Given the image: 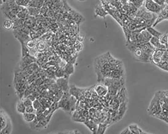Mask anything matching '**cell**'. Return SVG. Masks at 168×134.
Listing matches in <instances>:
<instances>
[{"label": "cell", "mask_w": 168, "mask_h": 134, "mask_svg": "<svg viewBox=\"0 0 168 134\" xmlns=\"http://www.w3.org/2000/svg\"><path fill=\"white\" fill-rule=\"evenodd\" d=\"M27 98H28L31 100L32 102H33V101H34L35 100V98L32 95H31L29 96Z\"/></svg>", "instance_id": "40"}, {"label": "cell", "mask_w": 168, "mask_h": 134, "mask_svg": "<svg viewBox=\"0 0 168 134\" xmlns=\"http://www.w3.org/2000/svg\"><path fill=\"white\" fill-rule=\"evenodd\" d=\"M23 102L26 107L32 105L33 102L30 99L27 98L23 100Z\"/></svg>", "instance_id": "35"}, {"label": "cell", "mask_w": 168, "mask_h": 134, "mask_svg": "<svg viewBox=\"0 0 168 134\" xmlns=\"http://www.w3.org/2000/svg\"><path fill=\"white\" fill-rule=\"evenodd\" d=\"M22 49V57L23 58L30 55V50L25 43H21Z\"/></svg>", "instance_id": "27"}, {"label": "cell", "mask_w": 168, "mask_h": 134, "mask_svg": "<svg viewBox=\"0 0 168 134\" xmlns=\"http://www.w3.org/2000/svg\"><path fill=\"white\" fill-rule=\"evenodd\" d=\"M53 113H50L46 117L42 118L36 125L35 128H44L49 124Z\"/></svg>", "instance_id": "9"}, {"label": "cell", "mask_w": 168, "mask_h": 134, "mask_svg": "<svg viewBox=\"0 0 168 134\" xmlns=\"http://www.w3.org/2000/svg\"><path fill=\"white\" fill-rule=\"evenodd\" d=\"M129 127L132 134H146L147 132H144L141 128H139L137 125L135 124L130 125Z\"/></svg>", "instance_id": "17"}, {"label": "cell", "mask_w": 168, "mask_h": 134, "mask_svg": "<svg viewBox=\"0 0 168 134\" xmlns=\"http://www.w3.org/2000/svg\"><path fill=\"white\" fill-rule=\"evenodd\" d=\"M71 96L69 92H64L63 96L58 102L59 108L62 109L64 107Z\"/></svg>", "instance_id": "10"}, {"label": "cell", "mask_w": 168, "mask_h": 134, "mask_svg": "<svg viewBox=\"0 0 168 134\" xmlns=\"http://www.w3.org/2000/svg\"><path fill=\"white\" fill-rule=\"evenodd\" d=\"M77 100L75 97L71 95L62 110L69 115H72L75 110Z\"/></svg>", "instance_id": "3"}, {"label": "cell", "mask_w": 168, "mask_h": 134, "mask_svg": "<svg viewBox=\"0 0 168 134\" xmlns=\"http://www.w3.org/2000/svg\"><path fill=\"white\" fill-rule=\"evenodd\" d=\"M76 1L80 2H83L87 1V0H76Z\"/></svg>", "instance_id": "42"}, {"label": "cell", "mask_w": 168, "mask_h": 134, "mask_svg": "<svg viewBox=\"0 0 168 134\" xmlns=\"http://www.w3.org/2000/svg\"><path fill=\"white\" fill-rule=\"evenodd\" d=\"M163 6L157 4L153 0H146V9L152 13L158 14L162 9Z\"/></svg>", "instance_id": "2"}, {"label": "cell", "mask_w": 168, "mask_h": 134, "mask_svg": "<svg viewBox=\"0 0 168 134\" xmlns=\"http://www.w3.org/2000/svg\"><path fill=\"white\" fill-rule=\"evenodd\" d=\"M159 119L163 121L168 124V117H160Z\"/></svg>", "instance_id": "41"}, {"label": "cell", "mask_w": 168, "mask_h": 134, "mask_svg": "<svg viewBox=\"0 0 168 134\" xmlns=\"http://www.w3.org/2000/svg\"><path fill=\"white\" fill-rule=\"evenodd\" d=\"M48 10V7L43 5L40 9V13L43 14V15H44L47 13Z\"/></svg>", "instance_id": "37"}, {"label": "cell", "mask_w": 168, "mask_h": 134, "mask_svg": "<svg viewBox=\"0 0 168 134\" xmlns=\"http://www.w3.org/2000/svg\"><path fill=\"white\" fill-rule=\"evenodd\" d=\"M29 15L32 17H37L40 14L41 8H35V7H27Z\"/></svg>", "instance_id": "20"}, {"label": "cell", "mask_w": 168, "mask_h": 134, "mask_svg": "<svg viewBox=\"0 0 168 134\" xmlns=\"http://www.w3.org/2000/svg\"><path fill=\"white\" fill-rule=\"evenodd\" d=\"M141 33L143 35V37L146 41L147 42H149L151 39L152 38V36L149 33V32L146 29H144L141 32Z\"/></svg>", "instance_id": "29"}, {"label": "cell", "mask_w": 168, "mask_h": 134, "mask_svg": "<svg viewBox=\"0 0 168 134\" xmlns=\"http://www.w3.org/2000/svg\"><path fill=\"white\" fill-rule=\"evenodd\" d=\"M107 129V126L103 124H100L98 126L97 134H103Z\"/></svg>", "instance_id": "32"}, {"label": "cell", "mask_w": 168, "mask_h": 134, "mask_svg": "<svg viewBox=\"0 0 168 134\" xmlns=\"http://www.w3.org/2000/svg\"><path fill=\"white\" fill-rule=\"evenodd\" d=\"M120 134H132L131 133L129 127H127L125 129H123L122 131L120 133Z\"/></svg>", "instance_id": "39"}, {"label": "cell", "mask_w": 168, "mask_h": 134, "mask_svg": "<svg viewBox=\"0 0 168 134\" xmlns=\"http://www.w3.org/2000/svg\"><path fill=\"white\" fill-rule=\"evenodd\" d=\"M157 4L159 5L163 6L166 4V0H153Z\"/></svg>", "instance_id": "38"}, {"label": "cell", "mask_w": 168, "mask_h": 134, "mask_svg": "<svg viewBox=\"0 0 168 134\" xmlns=\"http://www.w3.org/2000/svg\"><path fill=\"white\" fill-rule=\"evenodd\" d=\"M166 3L168 5V0H166Z\"/></svg>", "instance_id": "43"}, {"label": "cell", "mask_w": 168, "mask_h": 134, "mask_svg": "<svg viewBox=\"0 0 168 134\" xmlns=\"http://www.w3.org/2000/svg\"><path fill=\"white\" fill-rule=\"evenodd\" d=\"M155 49L166 50V46L160 43L159 38L152 37L149 41Z\"/></svg>", "instance_id": "11"}, {"label": "cell", "mask_w": 168, "mask_h": 134, "mask_svg": "<svg viewBox=\"0 0 168 134\" xmlns=\"http://www.w3.org/2000/svg\"><path fill=\"white\" fill-rule=\"evenodd\" d=\"M148 113L150 115L158 117L161 113L162 107L158 92L156 93L153 98L147 109Z\"/></svg>", "instance_id": "1"}, {"label": "cell", "mask_w": 168, "mask_h": 134, "mask_svg": "<svg viewBox=\"0 0 168 134\" xmlns=\"http://www.w3.org/2000/svg\"><path fill=\"white\" fill-rule=\"evenodd\" d=\"M161 43L166 46V49L168 50V32L162 34L159 38Z\"/></svg>", "instance_id": "25"}, {"label": "cell", "mask_w": 168, "mask_h": 134, "mask_svg": "<svg viewBox=\"0 0 168 134\" xmlns=\"http://www.w3.org/2000/svg\"><path fill=\"white\" fill-rule=\"evenodd\" d=\"M55 75L58 78H65V74L63 69L61 68L58 69L55 72Z\"/></svg>", "instance_id": "34"}, {"label": "cell", "mask_w": 168, "mask_h": 134, "mask_svg": "<svg viewBox=\"0 0 168 134\" xmlns=\"http://www.w3.org/2000/svg\"><path fill=\"white\" fill-rule=\"evenodd\" d=\"M138 47H139L144 53L150 56L151 59L152 54L155 49L149 42L143 43Z\"/></svg>", "instance_id": "7"}, {"label": "cell", "mask_w": 168, "mask_h": 134, "mask_svg": "<svg viewBox=\"0 0 168 134\" xmlns=\"http://www.w3.org/2000/svg\"><path fill=\"white\" fill-rule=\"evenodd\" d=\"M29 15L27 7L22 6L18 13L17 17L19 19L25 20Z\"/></svg>", "instance_id": "15"}, {"label": "cell", "mask_w": 168, "mask_h": 134, "mask_svg": "<svg viewBox=\"0 0 168 134\" xmlns=\"http://www.w3.org/2000/svg\"><path fill=\"white\" fill-rule=\"evenodd\" d=\"M166 50L155 49L151 57V62L157 65L162 62V57L164 51Z\"/></svg>", "instance_id": "5"}, {"label": "cell", "mask_w": 168, "mask_h": 134, "mask_svg": "<svg viewBox=\"0 0 168 134\" xmlns=\"http://www.w3.org/2000/svg\"><path fill=\"white\" fill-rule=\"evenodd\" d=\"M156 66L163 71L168 72V62H162Z\"/></svg>", "instance_id": "33"}, {"label": "cell", "mask_w": 168, "mask_h": 134, "mask_svg": "<svg viewBox=\"0 0 168 134\" xmlns=\"http://www.w3.org/2000/svg\"><path fill=\"white\" fill-rule=\"evenodd\" d=\"M13 34L14 37L21 43H26L31 39L29 34L21 30L20 28L13 29Z\"/></svg>", "instance_id": "4"}, {"label": "cell", "mask_w": 168, "mask_h": 134, "mask_svg": "<svg viewBox=\"0 0 168 134\" xmlns=\"http://www.w3.org/2000/svg\"><path fill=\"white\" fill-rule=\"evenodd\" d=\"M35 110L33 106L31 105L26 107L25 112L28 113H35Z\"/></svg>", "instance_id": "36"}, {"label": "cell", "mask_w": 168, "mask_h": 134, "mask_svg": "<svg viewBox=\"0 0 168 134\" xmlns=\"http://www.w3.org/2000/svg\"><path fill=\"white\" fill-rule=\"evenodd\" d=\"M3 27L5 29L7 30H10L14 28L13 21L10 19L5 20L3 24Z\"/></svg>", "instance_id": "24"}, {"label": "cell", "mask_w": 168, "mask_h": 134, "mask_svg": "<svg viewBox=\"0 0 168 134\" xmlns=\"http://www.w3.org/2000/svg\"><path fill=\"white\" fill-rule=\"evenodd\" d=\"M146 29L152 37L159 38L162 34L161 33L155 30L152 27H147Z\"/></svg>", "instance_id": "23"}, {"label": "cell", "mask_w": 168, "mask_h": 134, "mask_svg": "<svg viewBox=\"0 0 168 134\" xmlns=\"http://www.w3.org/2000/svg\"><path fill=\"white\" fill-rule=\"evenodd\" d=\"M32 105L34 107L36 111L41 109L43 108L42 106V104L38 99H35L33 102Z\"/></svg>", "instance_id": "31"}, {"label": "cell", "mask_w": 168, "mask_h": 134, "mask_svg": "<svg viewBox=\"0 0 168 134\" xmlns=\"http://www.w3.org/2000/svg\"><path fill=\"white\" fill-rule=\"evenodd\" d=\"M25 44L30 50L35 48L36 45V42L33 39L29 40Z\"/></svg>", "instance_id": "30"}, {"label": "cell", "mask_w": 168, "mask_h": 134, "mask_svg": "<svg viewBox=\"0 0 168 134\" xmlns=\"http://www.w3.org/2000/svg\"><path fill=\"white\" fill-rule=\"evenodd\" d=\"M161 103L168 105V90L158 92Z\"/></svg>", "instance_id": "22"}, {"label": "cell", "mask_w": 168, "mask_h": 134, "mask_svg": "<svg viewBox=\"0 0 168 134\" xmlns=\"http://www.w3.org/2000/svg\"><path fill=\"white\" fill-rule=\"evenodd\" d=\"M35 23L34 17L28 15L24 20V25L30 29L34 27Z\"/></svg>", "instance_id": "14"}, {"label": "cell", "mask_w": 168, "mask_h": 134, "mask_svg": "<svg viewBox=\"0 0 168 134\" xmlns=\"http://www.w3.org/2000/svg\"><path fill=\"white\" fill-rule=\"evenodd\" d=\"M80 89L78 88L74 85H72L70 86L69 90V93L71 96L74 97L78 99L79 98V94H80Z\"/></svg>", "instance_id": "16"}, {"label": "cell", "mask_w": 168, "mask_h": 134, "mask_svg": "<svg viewBox=\"0 0 168 134\" xmlns=\"http://www.w3.org/2000/svg\"><path fill=\"white\" fill-rule=\"evenodd\" d=\"M65 74V78L69 79V76L74 73V65L71 63H67L63 68Z\"/></svg>", "instance_id": "12"}, {"label": "cell", "mask_w": 168, "mask_h": 134, "mask_svg": "<svg viewBox=\"0 0 168 134\" xmlns=\"http://www.w3.org/2000/svg\"><path fill=\"white\" fill-rule=\"evenodd\" d=\"M44 2L42 0H31L27 7H32L41 8L44 4Z\"/></svg>", "instance_id": "18"}, {"label": "cell", "mask_w": 168, "mask_h": 134, "mask_svg": "<svg viewBox=\"0 0 168 134\" xmlns=\"http://www.w3.org/2000/svg\"><path fill=\"white\" fill-rule=\"evenodd\" d=\"M17 111L20 113L24 114L26 112V107L23 102V101H19L17 103L16 106Z\"/></svg>", "instance_id": "26"}, {"label": "cell", "mask_w": 168, "mask_h": 134, "mask_svg": "<svg viewBox=\"0 0 168 134\" xmlns=\"http://www.w3.org/2000/svg\"><path fill=\"white\" fill-rule=\"evenodd\" d=\"M24 120L27 122L33 121L36 118V115L34 113H28L25 112L23 116Z\"/></svg>", "instance_id": "21"}, {"label": "cell", "mask_w": 168, "mask_h": 134, "mask_svg": "<svg viewBox=\"0 0 168 134\" xmlns=\"http://www.w3.org/2000/svg\"><path fill=\"white\" fill-rule=\"evenodd\" d=\"M98 96L103 97L106 95L108 92V87L104 84H98L94 88Z\"/></svg>", "instance_id": "8"}, {"label": "cell", "mask_w": 168, "mask_h": 134, "mask_svg": "<svg viewBox=\"0 0 168 134\" xmlns=\"http://www.w3.org/2000/svg\"><path fill=\"white\" fill-rule=\"evenodd\" d=\"M12 130V124L9 117L8 119V123L6 127L0 131L1 134H10Z\"/></svg>", "instance_id": "19"}, {"label": "cell", "mask_w": 168, "mask_h": 134, "mask_svg": "<svg viewBox=\"0 0 168 134\" xmlns=\"http://www.w3.org/2000/svg\"><path fill=\"white\" fill-rule=\"evenodd\" d=\"M57 85L61 90L63 92H69L70 86L68 84V79L64 78H58L57 80Z\"/></svg>", "instance_id": "6"}, {"label": "cell", "mask_w": 168, "mask_h": 134, "mask_svg": "<svg viewBox=\"0 0 168 134\" xmlns=\"http://www.w3.org/2000/svg\"><path fill=\"white\" fill-rule=\"evenodd\" d=\"M9 117L5 113L4 111H1V118H0V131L4 129L6 127L8 123Z\"/></svg>", "instance_id": "13"}, {"label": "cell", "mask_w": 168, "mask_h": 134, "mask_svg": "<svg viewBox=\"0 0 168 134\" xmlns=\"http://www.w3.org/2000/svg\"><path fill=\"white\" fill-rule=\"evenodd\" d=\"M85 124L91 131L96 133L98 126L95 124V123L92 121H89L85 122Z\"/></svg>", "instance_id": "28"}]
</instances>
